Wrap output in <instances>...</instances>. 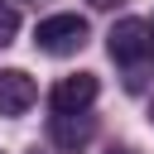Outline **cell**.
<instances>
[{"instance_id":"obj_3","label":"cell","mask_w":154,"mask_h":154,"mask_svg":"<svg viewBox=\"0 0 154 154\" xmlns=\"http://www.w3.org/2000/svg\"><path fill=\"white\" fill-rule=\"evenodd\" d=\"M38 101V82L24 67H0V116H24Z\"/></svg>"},{"instance_id":"obj_2","label":"cell","mask_w":154,"mask_h":154,"mask_svg":"<svg viewBox=\"0 0 154 154\" xmlns=\"http://www.w3.org/2000/svg\"><path fill=\"white\" fill-rule=\"evenodd\" d=\"M96 91H101L96 72H72V77H63V82L53 87V111H58V116H82V111L96 101Z\"/></svg>"},{"instance_id":"obj_1","label":"cell","mask_w":154,"mask_h":154,"mask_svg":"<svg viewBox=\"0 0 154 154\" xmlns=\"http://www.w3.org/2000/svg\"><path fill=\"white\" fill-rule=\"evenodd\" d=\"M87 34H91V24H87L82 14H48V19H38L34 43H38V53H48V58H67V53H77V48L87 43Z\"/></svg>"},{"instance_id":"obj_6","label":"cell","mask_w":154,"mask_h":154,"mask_svg":"<svg viewBox=\"0 0 154 154\" xmlns=\"http://www.w3.org/2000/svg\"><path fill=\"white\" fill-rule=\"evenodd\" d=\"M19 34V14H14V5H0V43H10Z\"/></svg>"},{"instance_id":"obj_7","label":"cell","mask_w":154,"mask_h":154,"mask_svg":"<svg viewBox=\"0 0 154 154\" xmlns=\"http://www.w3.org/2000/svg\"><path fill=\"white\" fill-rule=\"evenodd\" d=\"M91 5H96V10H111V5H120V0H91Z\"/></svg>"},{"instance_id":"obj_4","label":"cell","mask_w":154,"mask_h":154,"mask_svg":"<svg viewBox=\"0 0 154 154\" xmlns=\"http://www.w3.org/2000/svg\"><path fill=\"white\" fill-rule=\"evenodd\" d=\"M106 48H111V58H120V63L144 58V53H149V24H144V19H120V24H111Z\"/></svg>"},{"instance_id":"obj_9","label":"cell","mask_w":154,"mask_h":154,"mask_svg":"<svg viewBox=\"0 0 154 154\" xmlns=\"http://www.w3.org/2000/svg\"><path fill=\"white\" fill-rule=\"evenodd\" d=\"M149 120H154V96H149Z\"/></svg>"},{"instance_id":"obj_8","label":"cell","mask_w":154,"mask_h":154,"mask_svg":"<svg viewBox=\"0 0 154 154\" xmlns=\"http://www.w3.org/2000/svg\"><path fill=\"white\" fill-rule=\"evenodd\" d=\"M149 53H154V29H149Z\"/></svg>"},{"instance_id":"obj_5","label":"cell","mask_w":154,"mask_h":154,"mask_svg":"<svg viewBox=\"0 0 154 154\" xmlns=\"http://www.w3.org/2000/svg\"><path fill=\"white\" fill-rule=\"evenodd\" d=\"M53 140H58L67 154H77V149L91 140V125H72V116H58V120H53Z\"/></svg>"}]
</instances>
